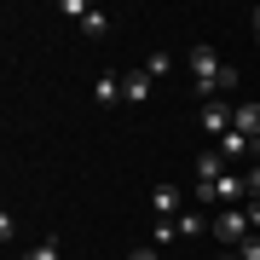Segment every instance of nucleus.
I'll return each mask as SVG.
<instances>
[{"label":"nucleus","mask_w":260,"mask_h":260,"mask_svg":"<svg viewBox=\"0 0 260 260\" xmlns=\"http://www.w3.org/2000/svg\"><path fill=\"white\" fill-rule=\"evenodd\" d=\"M220 52H214L208 47V41H197V47H191V75H197V87H214V81H220Z\"/></svg>","instance_id":"nucleus-1"},{"label":"nucleus","mask_w":260,"mask_h":260,"mask_svg":"<svg viewBox=\"0 0 260 260\" xmlns=\"http://www.w3.org/2000/svg\"><path fill=\"white\" fill-rule=\"evenodd\" d=\"M150 208H156V220H179V214H185L179 208V185H156L150 191Z\"/></svg>","instance_id":"nucleus-4"},{"label":"nucleus","mask_w":260,"mask_h":260,"mask_svg":"<svg viewBox=\"0 0 260 260\" xmlns=\"http://www.w3.org/2000/svg\"><path fill=\"white\" fill-rule=\"evenodd\" d=\"M232 110H237V104H225V99H208V104H203V116H197V121H203V133L225 139V133H232Z\"/></svg>","instance_id":"nucleus-3"},{"label":"nucleus","mask_w":260,"mask_h":260,"mask_svg":"<svg viewBox=\"0 0 260 260\" xmlns=\"http://www.w3.org/2000/svg\"><path fill=\"white\" fill-rule=\"evenodd\" d=\"M93 99L104 104V110H110V104H121V81H116V75H99V87H93Z\"/></svg>","instance_id":"nucleus-8"},{"label":"nucleus","mask_w":260,"mask_h":260,"mask_svg":"<svg viewBox=\"0 0 260 260\" xmlns=\"http://www.w3.org/2000/svg\"><path fill=\"white\" fill-rule=\"evenodd\" d=\"M208 232H214V237H220V243H225V249H237V243H243V237H249V214H243V208H225V214H220V220H214V225H208Z\"/></svg>","instance_id":"nucleus-2"},{"label":"nucleus","mask_w":260,"mask_h":260,"mask_svg":"<svg viewBox=\"0 0 260 260\" xmlns=\"http://www.w3.org/2000/svg\"><path fill=\"white\" fill-rule=\"evenodd\" d=\"M133 260H162V254H156V249H139V254H133Z\"/></svg>","instance_id":"nucleus-16"},{"label":"nucleus","mask_w":260,"mask_h":260,"mask_svg":"<svg viewBox=\"0 0 260 260\" xmlns=\"http://www.w3.org/2000/svg\"><path fill=\"white\" fill-rule=\"evenodd\" d=\"M249 23H254V35H260V6H254V12H249Z\"/></svg>","instance_id":"nucleus-17"},{"label":"nucleus","mask_w":260,"mask_h":260,"mask_svg":"<svg viewBox=\"0 0 260 260\" xmlns=\"http://www.w3.org/2000/svg\"><path fill=\"white\" fill-rule=\"evenodd\" d=\"M179 232H185V237H197V232H208V220H203V214H197V208H185V214H179Z\"/></svg>","instance_id":"nucleus-10"},{"label":"nucleus","mask_w":260,"mask_h":260,"mask_svg":"<svg viewBox=\"0 0 260 260\" xmlns=\"http://www.w3.org/2000/svg\"><path fill=\"white\" fill-rule=\"evenodd\" d=\"M243 191H249V179H237V174H225V179H214V203H237Z\"/></svg>","instance_id":"nucleus-7"},{"label":"nucleus","mask_w":260,"mask_h":260,"mask_svg":"<svg viewBox=\"0 0 260 260\" xmlns=\"http://www.w3.org/2000/svg\"><path fill=\"white\" fill-rule=\"evenodd\" d=\"M150 99V75L145 70H127L121 75V104H145Z\"/></svg>","instance_id":"nucleus-5"},{"label":"nucleus","mask_w":260,"mask_h":260,"mask_svg":"<svg viewBox=\"0 0 260 260\" xmlns=\"http://www.w3.org/2000/svg\"><path fill=\"white\" fill-rule=\"evenodd\" d=\"M237 249H243L237 260H260V232H249V237H243V243H237Z\"/></svg>","instance_id":"nucleus-13"},{"label":"nucleus","mask_w":260,"mask_h":260,"mask_svg":"<svg viewBox=\"0 0 260 260\" xmlns=\"http://www.w3.org/2000/svg\"><path fill=\"white\" fill-rule=\"evenodd\" d=\"M174 237H179V225H174V220H156V249H168Z\"/></svg>","instance_id":"nucleus-12"},{"label":"nucleus","mask_w":260,"mask_h":260,"mask_svg":"<svg viewBox=\"0 0 260 260\" xmlns=\"http://www.w3.org/2000/svg\"><path fill=\"white\" fill-rule=\"evenodd\" d=\"M81 35H87V41L110 35V18H104V12H87V18H81Z\"/></svg>","instance_id":"nucleus-9"},{"label":"nucleus","mask_w":260,"mask_h":260,"mask_svg":"<svg viewBox=\"0 0 260 260\" xmlns=\"http://www.w3.org/2000/svg\"><path fill=\"white\" fill-rule=\"evenodd\" d=\"M243 214H249V232H260V197H254V203L243 208Z\"/></svg>","instance_id":"nucleus-15"},{"label":"nucleus","mask_w":260,"mask_h":260,"mask_svg":"<svg viewBox=\"0 0 260 260\" xmlns=\"http://www.w3.org/2000/svg\"><path fill=\"white\" fill-rule=\"evenodd\" d=\"M197 179H203V185H214V179H225V156H220V150L197 156Z\"/></svg>","instance_id":"nucleus-6"},{"label":"nucleus","mask_w":260,"mask_h":260,"mask_svg":"<svg viewBox=\"0 0 260 260\" xmlns=\"http://www.w3.org/2000/svg\"><path fill=\"white\" fill-rule=\"evenodd\" d=\"M23 260H58V237H47V243H35Z\"/></svg>","instance_id":"nucleus-11"},{"label":"nucleus","mask_w":260,"mask_h":260,"mask_svg":"<svg viewBox=\"0 0 260 260\" xmlns=\"http://www.w3.org/2000/svg\"><path fill=\"white\" fill-rule=\"evenodd\" d=\"M168 64H174V58H168V52H150V58H145V75H162Z\"/></svg>","instance_id":"nucleus-14"},{"label":"nucleus","mask_w":260,"mask_h":260,"mask_svg":"<svg viewBox=\"0 0 260 260\" xmlns=\"http://www.w3.org/2000/svg\"><path fill=\"white\" fill-rule=\"evenodd\" d=\"M220 260H237V254H220Z\"/></svg>","instance_id":"nucleus-18"}]
</instances>
